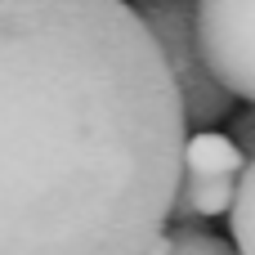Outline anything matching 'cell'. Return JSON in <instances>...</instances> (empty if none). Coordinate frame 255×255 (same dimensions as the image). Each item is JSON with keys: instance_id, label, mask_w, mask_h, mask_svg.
Listing matches in <instances>:
<instances>
[{"instance_id": "obj_6", "label": "cell", "mask_w": 255, "mask_h": 255, "mask_svg": "<svg viewBox=\"0 0 255 255\" xmlns=\"http://www.w3.org/2000/svg\"><path fill=\"white\" fill-rule=\"evenodd\" d=\"M229 143H233L242 157H251V112H233V130H229Z\"/></svg>"}, {"instance_id": "obj_1", "label": "cell", "mask_w": 255, "mask_h": 255, "mask_svg": "<svg viewBox=\"0 0 255 255\" xmlns=\"http://www.w3.org/2000/svg\"><path fill=\"white\" fill-rule=\"evenodd\" d=\"M184 134L130 0H0V255H143Z\"/></svg>"}, {"instance_id": "obj_2", "label": "cell", "mask_w": 255, "mask_h": 255, "mask_svg": "<svg viewBox=\"0 0 255 255\" xmlns=\"http://www.w3.org/2000/svg\"><path fill=\"white\" fill-rule=\"evenodd\" d=\"M130 9L148 27L161 63H166V72L175 81V94H179V108H184V126L215 130L220 121H229L238 99L206 72V63L197 54V40H193V0H139Z\"/></svg>"}, {"instance_id": "obj_5", "label": "cell", "mask_w": 255, "mask_h": 255, "mask_svg": "<svg viewBox=\"0 0 255 255\" xmlns=\"http://www.w3.org/2000/svg\"><path fill=\"white\" fill-rule=\"evenodd\" d=\"M229 233H233V251L238 255H255V170L251 161L238 170V184H233V197H229Z\"/></svg>"}, {"instance_id": "obj_4", "label": "cell", "mask_w": 255, "mask_h": 255, "mask_svg": "<svg viewBox=\"0 0 255 255\" xmlns=\"http://www.w3.org/2000/svg\"><path fill=\"white\" fill-rule=\"evenodd\" d=\"M143 255H238V251L229 247V238H220L202 224H166Z\"/></svg>"}, {"instance_id": "obj_3", "label": "cell", "mask_w": 255, "mask_h": 255, "mask_svg": "<svg viewBox=\"0 0 255 255\" xmlns=\"http://www.w3.org/2000/svg\"><path fill=\"white\" fill-rule=\"evenodd\" d=\"M193 40L206 72L233 94H255V54H251V0H193Z\"/></svg>"}]
</instances>
